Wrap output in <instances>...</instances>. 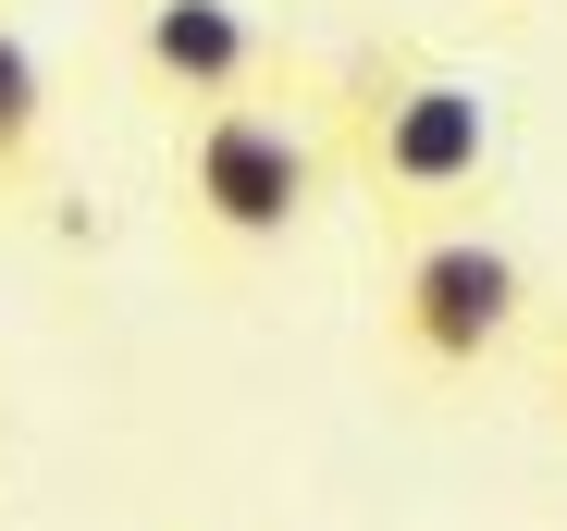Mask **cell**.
<instances>
[{
	"label": "cell",
	"mask_w": 567,
	"mask_h": 531,
	"mask_svg": "<svg viewBox=\"0 0 567 531\" xmlns=\"http://www.w3.org/2000/svg\"><path fill=\"white\" fill-rule=\"evenodd\" d=\"M321 112H333L346 186L370 198L383 235L482 223V198H494V100H482L456 62L395 50V38H383V50H346L333 86H321Z\"/></svg>",
	"instance_id": "6da1fadb"
},
{
	"label": "cell",
	"mask_w": 567,
	"mask_h": 531,
	"mask_svg": "<svg viewBox=\"0 0 567 531\" xmlns=\"http://www.w3.org/2000/svg\"><path fill=\"white\" fill-rule=\"evenodd\" d=\"M530 334V259L482 223H432L383 247V359L432 396L482 384L506 346Z\"/></svg>",
	"instance_id": "7a4b0ae2"
},
{
	"label": "cell",
	"mask_w": 567,
	"mask_h": 531,
	"mask_svg": "<svg viewBox=\"0 0 567 531\" xmlns=\"http://www.w3.org/2000/svg\"><path fill=\"white\" fill-rule=\"evenodd\" d=\"M321 198V136L271 100H210L173 124V223L210 259H271Z\"/></svg>",
	"instance_id": "3957f363"
},
{
	"label": "cell",
	"mask_w": 567,
	"mask_h": 531,
	"mask_svg": "<svg viewBox=\"0 0 567 531\" xmlns=\"http://www.w3.org/2000/svg\"><path fill=\"white\" fill-rule=\"evenodd\" d=\"M259 62H271V38L247 25V0H148V13H136V74L161 86L173 112L247 100Z\"/></svg>",
	"instance_id": "277c9868"
},
{
	"label": "cell",
	"mask_w": 567,
	"mask_h": 531,
	"mask_svg": "<svg viewBox=\"0 0 567 531\" xmlns=\"http://www.w3.org/2000/svg\"><path fill=\"white\" fill-rule=\"evenodd\" d=\"M38 136H50V62L0 25V161L13 173H38Z\"/></svg>",
	"instance_id": "5b68a950"
},
{
	"label": "cell",
	"mask_w": 567,
	"mask_h": 531,
	"mask_svg": "<svg viewBox=\"0 0 567 531\" xmlns=\"http://www.w3.org/2000/svg\"><path fill=\"white\" fill-rule=\"evenodd\" d=\"M543 420H555V446H567V309H555V334H543Z\"/></svg>",
	"instance_id": "8992f818"
},
{
	"label": "cell",
	"mask_w": 567,
	"mask_h": 531,
	"mask_svg": "<svg viewBox=\"0 0 567 531\" xmlns=\"http://www.w3.org/2000/svg\"><path fill=\"white\" fill-rule=\"evenodd\" d=\"M0 186H25V173H13V161H0Z\"/></svg>",
	"instance_id": "52a82bcc"
}]
</instances>
